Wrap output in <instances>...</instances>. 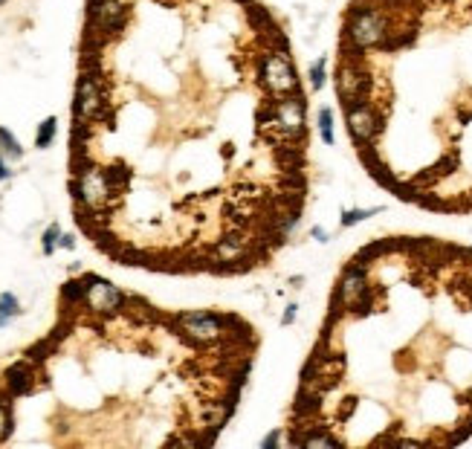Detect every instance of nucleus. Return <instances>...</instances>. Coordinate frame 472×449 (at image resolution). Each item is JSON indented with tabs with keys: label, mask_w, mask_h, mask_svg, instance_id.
Segmentation results:
<instances>
[{
	"label": "nucleus",
	"mask_w": 472,
	"mask_h": 449,
	"mask_svg": "<svg viewBox=\"0 0 472 449\" xmlns=\"http://www.w3.org/2000/svg\"><path fill=\"white\" fill-rule=\"evenodd\" d=\"M417 240L414 333L400 336L353 258L336 276L284 423L290 446H435L472 435V293L432 328L461 247Z\"/></svg>",
	"instance_id": "nucleus-1"
},
{
	"label": "nucleus",
	"mask_w": 472,
	"mask_h": 449,
	"mask_svg": "<svg viewBox=\"0 0 472 449\" xmlns=\"http://www.w3.org/2000/svg\"><path fill=\"white\" fill-rule=\"evenodd\" d=\"M316 122H319L322 139L328 142V146H333V110H331V107H322L319 116H316Z\"/></svg>",
	"instance_id": "nucleus-2"
},
{
	"label": "nucleus",
	"mask_w": 472,
	"mask_h": 449,
	"mask_svg": "<svg viewBox=\"0 0 472 449\" xmlns=\"http://www.w3.org/2000/svg\"><path fill=\"white\" fill-rule=\"evenodd\" d=\"M21 310H18V299H15L12 293H3L0 296V328H3L12 316H18Z\"/></svg>",
	"instance_id": "nucleus-3"
},
{
	"label": "nucleus",
	"mask_w": 472,
	"mask_h": 449,
	"mask_svg": "<svg viewBox=\"0 0 472 449\" xmlns=\"http://www.w3.org/2000/svg\"><path fill=\"white\" fill-rule=\"evenodd\" d=\"M0 148H3V154L6 157H12V159H21L24 157V151H21V146H18V139H15L6 127H0Z\"/></svg>",
	"instance_id": "nucleus-4"
},
{
	"label": "nucleus",
	"mask_w": 472,
	"mask_h": 449,
	"mask_svg": "<svg viewBox=\"0 0 472 449\" xmlns=\"http://www.w3.org/2000/svg\"><path fill=\"white\" fill-rule=\"evenodd\" d=\"M55 116H50V119H44V125H41V131H38V137H35V146L38 148H46L53 142V137H55Z\"/></svg>",
	"instance_id": "nucleus-5"
},
{
	"label": "nucleus",
	"mask_w": 472,
	"mask_h": 449,
	"mask_svg": "<svg viewBox=\"0 0 472 449\" xmlns=\"http://www.w3.org/2000/svg\"><path fill=\"white\" fill-rule=\"evenodd\" d=\"M311 85H313L316 90L324 85V58H322V61H316L313 67H311Z\"/></svg>",
	"instance_id": "nucleus-6"
},
{
	"label": "nucleus",
	"mask_w": 472,
	"mask_h": 449,
	"mask_svg": "<svg viewBox=\"0 0 472 449\" xmlns=\"http://www.w3.org/2000/svg\"><path fill=\"white\" fill-rule=\"evenodd\" d=\"M58 235H61V229H58V227H50V229H46V235H44V252H46V255L53 252L55 238H58Z\"/></svg>",
	"instance_id": "nucleus-7"
},
{
	"label": "nucleus",
	"mask_w": 472,
	"mask_h": 449,
	"mask_svg": "<svg viewBox=\"0 0 472 449\" xmlns=\"http://www.w3.org/2000/svg\"><path fill=\"white\" fill-rule=\"evenodd\" d=\"M9 177V171H6V166H3V159H0V180H6Z\"/></svg>",
	"instance_id": "nucleus-8"
},
{
	"label": "nucleus",
	"mask_w": 472,
	"mask_h": 449,
	"mask_svg": "<svg viewBox=\"0 0 472 449\" xmlns=\"http://www.w3.org/2000/svg\"><path fill=\"white\" fill-rule=\"evenodd\" d=\"M61 247H67V249H73V238L67 235V238H61Z\"/></svg>",
	"instance_id": "nucleus-9"
},
{
	"label": "nucleus",
	"mask_w": 472,
	"mask_h": 449,
	"mask_svg": "<svg viewBox=\"0 0 472 449\" xmlns=\"http://www.w3.org/2000/svg\"><path fill=\"white\" fill-rule=\"evenodd\" d=\"M437 3H455V0H437Z\"/></svg>",
	"instance_id": "nucleus-10"
},
{
	"label": "nucleus",
	"mask_w": 472,
	"mask_h": 449,
	"mask_svg": "<svg viewBox=\"0 0 472 449\" xmlns=\"http://www.w3.org/2000/svg\"><path fill=\"white\" fill-rule=\"evenodd\" d=\"M3 3H6V0H0V6H3Z\"/></svg>",
	"instance_id": "nucleus-11"
}]
</instances>
